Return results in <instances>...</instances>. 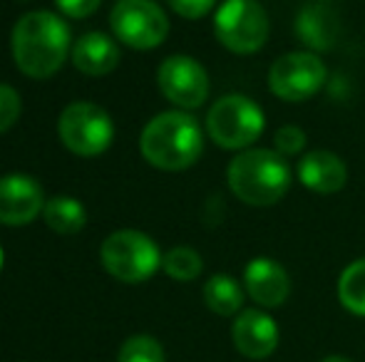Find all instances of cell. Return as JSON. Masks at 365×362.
<instances>
[{"label":"cell","instance_id":"14","mask_svg":"<svg viewBox=\"0 0 365 362\" xmlns=\"http://www.w3.org/2000/svg\"><path fill=\"white\" fill-rule=\"evenodd\" d=\"M231 338L244 358L264 360L279 348V325L269 313L259 308H249L236 315Z\"/></svg>","mask_w":365,"mask_h":362},{"label":"cell","instance_id":"7","mask_svg":"<svg viewBox=\"0 0 365 362\" xmlns=\"http://www.w3.org/2000/svg\"><path fill=\"white\" fill-rule=\"evenodd\" d=\"M58 134L68 151L82 159L105 154L115 139V122L92 102H73L63 110L58 119Z\"/></svg>","mask_w":365,"mask_h":362},{"label":"cell","instance_id":"23","mask_svg":"<svg viewBox=\"0 0 365 362\" xmlns=\"http://www.w3.org/2000/svg\"><path fill=\"white\" fill-rule=\"evenodd\" d=\"M20 112H23V102L18 90H13L10 85H0V134H5L20 119Z\"/></svg>","mask_w":365,"mask_h":362},{"label":"cell","instance_id":"22","mask_svg":"<svg viewBox=\"0 0 365 362\" xmlns=\"http://www.w3.org/2000/svg\"><path fill=\"white\" fill-rule=\"evenodd\" d=\"M306 142H308V137H306V132L301 129V127H296V124H284V127H279L276 129V134H274V147L271 149H276L281 156H303L306 154Z\"/></svg>","mask_w":365,"mask_h":362},{"label":"cell","instance_id":"15","mask_svg":"<svg viewBox=\"0 0 365 362\" xmlns=\"http://www.w3.org/2000/svg\"><path fill=\"white\" fill-rule=\"evenodd\" d=\"M75 70H80L87 78H105L120 65V48L105 33H85L75 40L70 53Z\"/></svg>","mask_w":365,"mask_h":362},{"label":"cell","instance_id":"17","mask_svg":"<svg viewBox=\"0 0 365 362\" xmlns=\"http://www.w3.org/2000/svg\"><path fill=\"white\" fill-rule=\"evenodd\" d=\"M244 285L229 273H214L212 278L204 283V303L212 313L217 315H239L241 308H244Z\"/></svg>","mask_w":365,"mask_h":362},{"label":"cell","instance_id":"10","mask_svg":"<svg viewBox=\"0 0 365 362\" xmlns=\"http://www.w3.org/2000/svg\"><path fill=\"white\" fill-rule=\"evenodd\" d=\"M157 85L164 100L172 102L177 110L192 112L204 107L209 100V73L192 55H169L157 70Z\"/></svg>","mask_w":365,"mask_h":362},{"label":"cell","instance_id":"2","mask_svg":"<svg viewBox=\"0 0 365 362\" xmlns=\"http://www.w3.org/2000/svg\"><path fill=\"white\" fill-rule=\"evenodd\" d=\"M140 151L147 164L162 171H184L204 154V129L184 110L159 112L140 134Z\"/></svg>","mask_w":365,"mask_h":362},{"label":"cell","instance_id":"8","mask_svg":"<svg viewBox=\"0 0 365 362\" xmlns=\"http://www.w3.org/2000/svg\"><path fill=\"white\" fill-rule=\"evenodd\" d=\"M328 80V68L323 58L311 50H293L274 60L269 68V90L276 100L298 105L323 90Z\"/></svg>","mask_w":365,"mask_h":362},{"label":"cell","instance_id":"3","mask_svg":"<svg viewBox=\"0 0 365 362\" xmlns=\"http://www.w3.org/2000/svg\"><path fill=\"white\" fill-rule=\"evenodd\" d=\"M226 183L231 193L246 206H276L289 193L293 171L286 156L269 147H251L236 151L226 166Z\"/></svg>","mask_w":365,"mask_h":362},{"label":"cell","instance_id":"27","mask_svg":"<svg viewBox=\"0 0 365 362\" xmlns=\"http://www.w3.org/2000/svg\"><path fill=\"white\" fill-rule=\"evenodd\" d=\"M3 263H5V253H3V246H0V271H3Z\"/></svg>","mask_w":365,"mask_h":362},{"label":"cell","instance_id":"16","mask_svg":"<svg viewBox=\"0 0 365 362\" xmlns=\"http://www.w3.org/2000/svg\"><path fill=\"white\" fill-rule=\"evenodd\" d=\"M293 30H296V38L301 40V45H306L311 53H321V50H331L336 45L338 18L326 5L311 3L298 10Z\"/></svg>","mask_w":365,"mask_h":362},{"label":"cell","instance_id":"1","mask_svg":"<svg viewBox=\"0 0 365 362\" xmlns=\"http://www.w3.org/2000/svg\"><path fill=\"white\" fill-rule=\"evenodd\" d=\"M10 53L25 78H53L73 53L70 25L50 10L25 13L10 33Z\"/></svg>","mask_w":365,"mask_h":362},{"label":"cell","instance_id":"11","mask_svg":"<svg viewBox=\"0 0 365 362\" xmlns=\"http://www.w3.org/2000/svg\"><path fill=\"white\" fill-rule=\"evenodd\" d=\"M45 208L43 186L30 174L0 176V223L3 226H25L35 221Z\"/></svg>","mask_w":365,"mask_h":362},{"label":"cell","instance_id":"4","mask_svg":"<svg viewBox=\"0 0 365 362\" xmlns=\"http://www.w3.org/2000/svg\"><path fill=\"white\" fill-rule=\"evenodd\" d=\"M204 127L207 137L219 149L244 151L261 139L266 129V115L256 100L231 92L209 107Z\"/></svg>","mask_w":365,"mask_h":362},{"label":"cell","instance_id":"25","mask_svg":"<svg viewBox=\"0 0 365 362\" xmlns=\"http://www.w3.org/2000/svg\"><path fill=\"white\" fill-rule=\"evenodd\" d=\"M102 0H55L58 10L65 18H75V20H85L100 8Z\"/></svg>","mask_w":365,"mask_h":362},{"label":"cell","instance_id":"13","mask_svg":"<svg viewBox=\"0 0 365 362\" xmlns=\"http://www.w3.org/2000/svg\"><path fill=\"white\" fill-rule=\"evenodd\" d=\"M296 179L311 193L333 196V193L343 191V186L348 183V166L336 151L311 149L298 159Z\"/></svg>","mask_w":365,"mask_h":362},{"label":"cell","instance_id":"20","mask_svg":"<svg viewBox=\"0 0 365 362\" xmlns=\"http://www.w3.org/2000/svg\"><path fill=\"white\" fill-rule=\"evenodd\" d=\"M162 271L167 273L172 280L189 283V280H197L199 275H202L204 261H202V256H199L197 248L174 246L162 256Z\"/></svg>","mask_w":365,"mask_h":362},{"label":"cell","instance_id":"18","mask_svg":"<svg viewBox=\"0 0 365 362\" xmlns=\"http://www.w3.org/2000/svg\"><path fill=\"white\" fill-rule=\"evenodd\" d=\"M43 218L48 223V228H53L60 236H75V233H80L85 228L87 208L75 196L60 193V196H53L45 201Z\"/></svg>","mask_w":365,"mask_h":362},{"label":"cell","instance_id":"26","mask_svg":"<svg viewBox=\"0 0 365 362\" xmlns=\"http://www.w3.org/2000/svg\"><path fill=\"white\" fill-rule=\"evenodd\" d=\"M321 362H353V360L341 358V355H331V358H326V360H321Z\"/></svg>","mask_w":365,"mask_h":362},{"label":"cell","instance_id":"19","mask_svg":"<svg viewBox=\"0 0 365 362\" xmlns=\"http://www.w3.org/2000/svg\"><path fill=\"white\" fill-rule=\"evenodd\" d=\"M338 300L348 313L365 318V258H358L343 268L338 278Z\"/></svg>","mask_w":365,"mask_h":362},{"label":"cell","instance_id":"5","mask_svg":"<svg viewBox=\"0 0 365 362\" xmlns=\"http://www.w3.org/2000/svg\"><path fill=\"white\" fill-rule=\"evenodd\" d=\"M271 20L259 0H224L214 13V38L234 55H256L266 48Z\"/></svg>","mask_w":365,"mask_h":362},{"label":"cell","instance_id":"12","mask_svg":"<svg viewBox=\"0 0 365 362\" xmlns=\"http://www.w3.org/2000/svg\"><path fill=\"white\" fill-rule=\"evenodd\" d=\"M244 290L261 308H279L291 295L289 271L274 258H251L244 268Z\"/></svg>","mask_w":365,"mask_h":362},{"label":"cell","instance_id":"6","mask_svg":"<svg viewBox=\"0 0 365 362\" xmlns=\"http://www.w3.org/2000/svg\"><path fill=\"white\" fill-rule=\"evenodd\" d=\"M159 246L152 236L137 228H122L105 238L100 258L105 271L122 283H145L162 268Z\"/></svg>","mask_w":365,"mask_h":362},{"label":"cell","instance_id":"9","mask_svg":"<svg viewBox=\"0 0 365 362\" xmlns=\"http://www.w3.org/2000/svg\"><path fill=\"white\" fill-rule=\"evenodd\" d=\"M110 28L132 50H154L167 40L169 18L154 0H120L110 13Z\"/></svg>","mask_w":365,"mask_h":362},{"label":"cell","instance_id":"21","mask_svg":"<svg viewBox=\"0 0 365 362\" xmlns=\"http://www.w3.org/2000/svg\"><path fill=\"white\" fill-rule=\"evenodd\" d=\"M117 362H167L159 340L152 335H132L122 343Z\"/></svg>","mask_w":365,"mask_h":362},{"label":"cell","instance_id":"24","mask_svg":"<svg viewBox=\"0 0 365 362\" xmlns=\"http://www.w3.org/2000/svg\"><path fill=\"white\" fill-rule=\"evenodd\" d=\"M169 8L184 20H202L212 13L214 8H219V0H167Z\"/></svg>","mask_w":365,"mask_h":362}]
</instances>
